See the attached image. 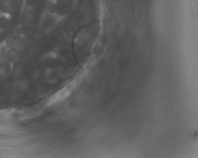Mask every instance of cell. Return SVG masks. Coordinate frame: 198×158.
<instances>
[{
	"instance_id": "cell-1",
	"label": "cell",
	"mask_w": 198,
	"mask_h": 158,
	"mask_svg": "<svg viewBox=\"0 0 198 158\" xmlns=\"http://www.w3.org/2000/svg\"><path fill=\"white\" fill-rule=\"evenodd\" d=\"M74 85L75 84L73 83H71L69 85L63 88L62 90L58 92L57 94H55L53 97V98L52 99V100H51L52 103L56 102L59 101L60 100H62L65 99V97H67L70 94Z\"/></svg>"
}]
</instances>
